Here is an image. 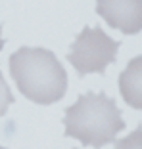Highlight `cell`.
<instances>
[{"instance_id": "6da1fadb", "label": "cell", "mask_w": 142, "mask_h": 149, "mask_svg": "<svg viewBox=\"0 0 142 149\" xmlns=\"http://www.w3.org/2000/svg\"><path fill=\"white\" fill-rule=\"evenodd\" d=\"M10 73L18 90L39 105L60 101L67 92V73L54 52L46 48H19L10 57Z\"/></svg>"}, {"instance_id": "7a4b0ae2", "label": "cell", "mask_w": 142, "mask_h": 149, "mask_svg": "<svg viewBox=\"0 0 142 149\" xmlns=\"http://www.w3.org/2000/svg\"><path fill=\"white\" fill-rule=\"evenodd\" d=\"M63 126V136L100 149L115 141V136L125 128V120L113 97L104 92H89L81 94L75 105L65 109Z\"/></svg>"}, {"instance_id": "3957f363", "label": "cell", "mask_w": 142, "mask_h": 149, "mask_svg": "<svg viewBox=\"0 0 142 149\" xmlns=\"http://www.w3.org/2000/svg\"><path fill=\"white\" fill-rule=\"evenodd\" d=\"M119 42L104 33L102 27H84L71 44L67 61L73 65L79 77L98 73L102 74L108 65L115 63Z\"/></svg>"}, {"instance_id": "277c9868", "label": "cell", "mask_w": 142, "mask_h": 149, "mask_svg": "<svg viewBox=\"0 0 142 149\" xmlns=\"http://www.w3.org/2000/svg\"><path fill=\"white\" fill-rule=\"evenodd\" d=\"M96 13L123 35L142 31V0H96Z\"/></svg>"}, {"instance_id": "5b68a950", "label": "cell", "mask_w": 142, "mask_h": 149, "mask_svg": "<svg viewBox=\"0 0 142 149\" xmlns=\"http://www.w3.org/2000/svg\"><path fill=\"white\" fill-rule=\"evenodd\" d=\"M119 90L123 100L134 109H142V57L131 59L127 69L119 74Z\"/></svg>"}, {"instance_id": "8992f818", "label": "cell", "mask_w": 142, "mask_h": 149, "mask_svg": "<svg viewBox=\"0 0 142 149\" xmlns=\"http://www.w3.org/2000/svg\"><path fill=\"white\" fill-rule=\"evenodd\" d=\"M13 103V96H12V90H10L8 82H6L4 74L0 73V117H4L8 113L10 105Z\"/></svg>"}, {"instance_id": "52a82bcc", "label": "cell", "mask_w": 142, "mask_h": 149, "mask_svg": "<svg viewBox=\"0 0 142 149\" xmlns=\"http://www.w3.org/2000/svg\"><path fill=\"white\" fill-rule=\"evenodd\" d=\"M115 149H142V128L138 126L131 136L115 141Z\"/></svg>"}, {"instance_id": "ba28073f", "label": "cell", "mask_w": 142, "mask_h": 149, "mask_svg": "<svg viewBox=\"0 0 142 149\" xmlns=\"http://www.w3.org/2000/svg\"><path fill=\"white\" fill-rule=\"evenodd\" d=\"M4 44H6V40H4V36H2V25H0V52L4 48Z\"/></svg>"}, {"instance_id": "9c48e42d", "label": "cell", "mask_w": 142, "mask_h": 149, "mask_svg": "<svg viewBox=\"0 0 142 149\" xmlns=\"http://www.w3.org/2000/svg\"><path fill=\"white\" fill-rule=\"evenodd\" d=\"M0 149H6V147H2V145H0Z\"/></svg>"}]
</instances>
